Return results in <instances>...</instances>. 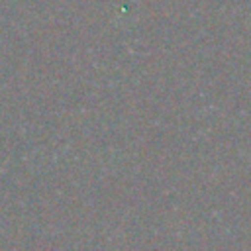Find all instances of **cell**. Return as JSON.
<instances>
[]
</instances>
